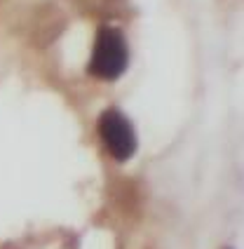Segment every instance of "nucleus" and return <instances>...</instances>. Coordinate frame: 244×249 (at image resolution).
I'll return each instance as SVG.
<instances>
[{
    "mask_svg": "<svg viewBox=\"0 0 244 249\" xmlns=\"http://www.w3.org/2000/svg\"><path fill=\"white\" fill-rule=\"evenodd\" d=\"M129 66V47L124 33L115 26H101L89 59V75L99 80H118Z\"/></svg>",
    "mask_w": 244,
    "mask_h": 249,
    "instance_id": "f257e3e1",
    "label": "nucleus"
},
{
    "mask_svg": "<svg viewBox=\"0 0 244 249\" xmlns=\"http://www.w3.org/2000/svg\"><path fill=\"white\" fill-rule=\"evenodd\" d=\"M99 134L104 139L108 153L118 160L124 162L136 153V134L132 123L124 118V113L118 108H106L99 118Z\"/></svg>",
    "mask_w": 244,
    "mask_h": 249,
    "instance_id": "f03ea898",
    "label": "nucleus"
},
{
    "mask_svg": "<svg viewBox=\"0 0 244 249\" xmlns=\"http://www.w3.org/2000/svg\"><path fill=\"white\" fill-rule=\"evenodd\" d=\"M66 26V17L54 5H45L35 14V24H33V42L35 45H47L52 42Z\"/></svg>",
    "mask_w": 244,
    "mask_h": 249,
    "instance_id": "7ed1b4c3",
    "label": "nucleus"
},
{
    "mask_svg": "<svg viewBox=\"0 0 244 249\" xmlns=\"http://www.w3.org/2000/svg\"><path fill=\"white\" fill-rule=\"evenodd\" d=\"M85 12H101V10H110L115 2L120 0H75Z\"/></svg>",
    "mask_w": 244,
    "mask_h": 249,
    "instance_id": "20e7f679",
    "label": "nucleus"
}]
</instances>
